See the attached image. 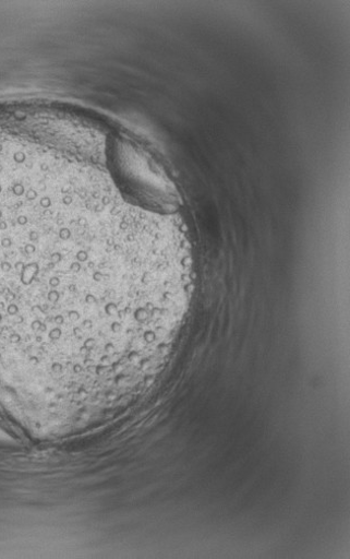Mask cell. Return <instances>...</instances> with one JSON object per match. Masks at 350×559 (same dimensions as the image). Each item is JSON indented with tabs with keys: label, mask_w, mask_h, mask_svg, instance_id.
<instances>
[{
	"label": "cell",
	"mask_w": 350,
	"mask_h": 559,
	"mask_svg": "<svg viewBox=\"0 0 350 559\" xmlns=\"http://www.w3.org/2000/svg\"><path fill=\"white\" fill-rule=\"evenodd\" d=\"M81 129L0 117V361L48 390L101 367L160 286L146 214Z\"/></svg>",
	"instance_id": "obj_1"
}]
</instances>
